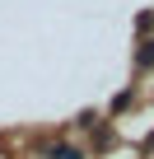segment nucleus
I'll use <instances>...</instances> for the list:
<instances>
[{
    "mask_svg": "<svg viewBox=\"0 0 154 159\" xmlns=\"http://www.w3.org/2000/svg\"><path fill=\"white\" fill-rule=\"evenodd\" d=\"M135 66H140V70H154V42H140V52H135Z\"/></svg>",
    "mask_w": 154,
    "mask_h": 159,
    "instance_id": "nucleus-1",
    "label": "nucleus"
},
{
    "mask_svg": "<svg viewBox=\"0 0 154 159\" xmlns=\"http://www.w3.org/2000/svg\"><path fill=\"white\" fill-rule=\"evenodd\" d=\"M47 154L51 159H84V150H75V145H51Z\"/></svg>",
    "mask_w": 154,
    "mask_h": 159,
    "instance_id": "nucleus-2",
    "label": "nucleus"
}]
</instances>
